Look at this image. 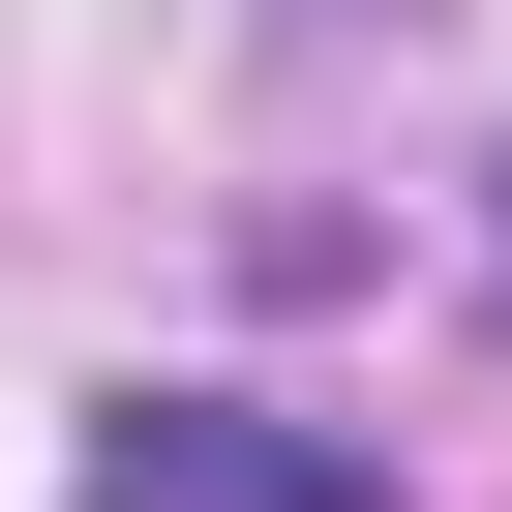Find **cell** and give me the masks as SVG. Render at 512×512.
Masks as SVG:
<instances>
[{
    "label": "cell",
    "instance_id": "cell-2",
    "mask_svg": "<svg viewBox=\"0 0 512 512\" xmlns=\"http://www.w3.org/2000/svg\"><path fill=\"white\" fill-rule=\"evenodd\" d=\"M482 272H512V181H482Z\"/></svg>",
    "mask_w": 512,
    "mask_h": 512
},
{
    "label": "cell",
    "instance_id": "cell-1",
    "mask_svg": "<svg viewBox=\"0 0 512 512\" xmlns=\"http://www.w3.org/2000/svg\"><path fill=\"white\" fill-rule=\"evenodd\" d=\"M61 512H392V452L362 422H272V392H121L61 452Z\"/></svg>",
    "mask_w": 512,
    "mask_h": 512
}]
</instances>
